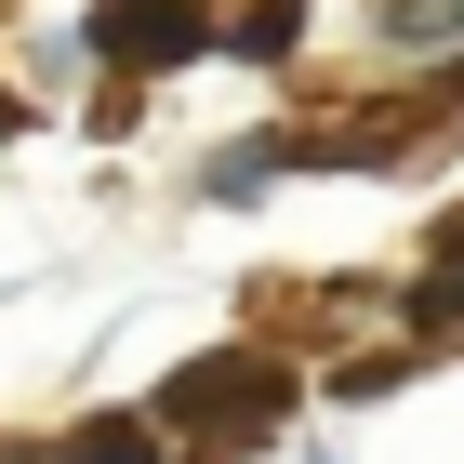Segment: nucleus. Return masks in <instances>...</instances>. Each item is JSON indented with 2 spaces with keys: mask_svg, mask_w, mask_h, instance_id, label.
Listing matches in <instances>:
<instances>
[{
  "mask_svg": "<svg viewBox=\"0 0 464 464\" xmlns=\"http://www.w3.org/2000/svg\"><path fill=\"white\" fill-rule=\"evenodd\" d=\"M160 451H173V438H160V411H93L53 464H160Z\"/></svg>",
  "mask_w": 464,
  "mask_h": 464,
  "instance_id": "nucleus-3",
  "label": "nucleus"
},
{
  "mask_svg": "<svg viewBox=\"0 0 464 464\" xmlns=\"http://www.w3.org/2000/svg\"><path fill=\"white\" fill-rule=\"evenodd\" d=\"M14 120H27V107H14V93H0V133H14Z\"/></svg>",
  "mask_w": 464,
  "mask_h": 464,
  "instance_id": "nucleus-4",
  "label": "nucleus"
},
{
  "mask_svg": "<svg viewBox=\"0 0 464 464\" xmlns=\"http://www.w3.org/2000/svg\"><path fill=\"white\" fill-rule=\"evenodd\" d=\"M93 67H186L199 40H213V14L199 0H93Z\"/></svg>",
  "mask_w": 464,
  "mask_h": 464,
  "instance_id": "nucleus-2",
  "label": "nucleus"
},
{
  "mask_svg": "<svg viewBox=\"0 0 464 464\" xmlns=\"http://www.w3.org/2000/svg\"><path fill=\"white\" fill-rule=\"evenodd\" d=\"M226 425H279V372L266 358H199L160 398V438H226Z\"/></svg>",
  "mask_w": 464,
  "mask_h": 464,
  "instance_id": "nucleus-1",
  "label": "nucleus"
}]
</instances>
